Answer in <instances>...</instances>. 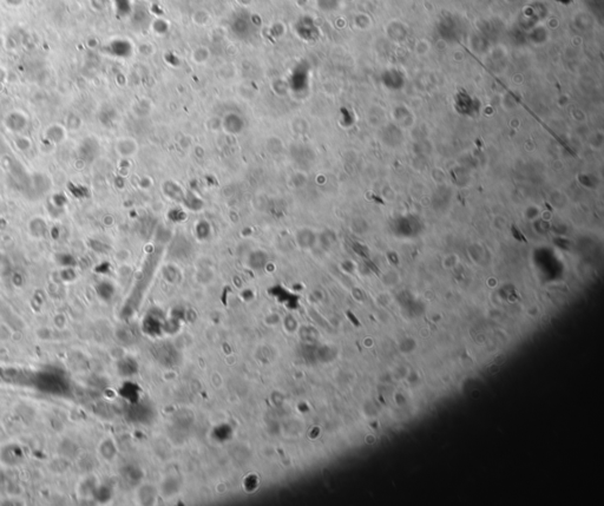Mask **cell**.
<instances>
[{
	"mask_svg": "<svg viewBox=\"0 0 604 506\" xmlns=\"http://www.w3.org/2000/svg\"><path fill=\"white\" fill-rule=\"evenodd\" d=\"M46 139L53 142V143H62L64 139L66 138V130L65 128L60 127V125H52L46 130Z\"/></svg>",
	"mask_w": 604,
	"mask_h": 506,
	"instance_id": "cell-2",
	"label": "cell"
},
{
	"mask_svg": "<svg viewBox=\"0 0 604 506\" xmlns=\"http://www.w3.org/2000/svg\"><path fill=\"white\" fill-rule=\"evenodd\" d=\"M30 230H31L32 235L37 236V232H39V237L43 236L46 232L45 221L40 219V217H36V219H33L31 222H30Z\"/></svg>",
	"mask_w": 604,
	"mask_h": 506,
	"instance_id": "cell-3",
	"label": "cell"
},
{
	"mask_svg": "<svg viewBox=\"0 0 604 506\" xmlns=\"http://www.w3.org/2000/svg\"><path fill=\"white\" fill-rule=\"evenodd\" d=\"M26 117L24 116L23 114H20V112H12V114L9 115L5 121L6 128L12 132H19L24 130V128L26 127Z\"/></svg>",
	"mask_w": 604,
	"mask_h": 506,
	"instance_id": "cell-1",
	"label": "cell"
}]
</instances>
